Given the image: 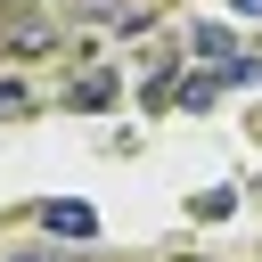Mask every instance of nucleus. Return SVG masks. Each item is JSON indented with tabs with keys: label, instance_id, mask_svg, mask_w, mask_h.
<instances>
[{
	"label": "nucleus",
	"instance_id": "nucleus-1",
	"mask_svg": "<svg viewBox=\"0 0 262 262\" xmlns=\"http://www.w3.org/2000/svg\"><path fill=\"white\" fill-rule=\"evenodd\" d=\"M41 221H49L57 237H98V213H90V205H74V196H49V205H41Z\"/></svg>",
	"mask_w": 262,
	"mask_h": 262
},
{
	"label": "nucleus",
	"instance_id": "nucleus-2",
	"mask_svg": "<svg viewBox=\"0 0 262 262\" xmlns=\"http://www.w3.org/2000/svg\"><path fill=\"white\" fill-rule=\"evenodd\" d=\"M106 98H115V74H106V66H90L82 82H66V106H74V115H90V106H106Z\"/></svg>",
	"mask_w": 262,
	"mask_h": 262
},
{
	"label": "nucleus",
	"instance_id": "nucleus-3",
	"mask_svg": "<svg viewBox=\"0 0 262 262\" xmlns=\"http://www.w3.org/2000/svg\"><path fill=\"white\" fill-rule=\"evenodd\" d=\"M213 98H221V82H213V74H180V82H172V106H188V115H205Z\"/></svg>",
	"mask_w": 262,
	"mask_h": 262
},
{
	"label": "nucleus",
	"instance_id": "nucleus-4",
	"mask_svg": "<svg viewBox=\"0 0 262 262\" xmlns=\"http://www.w3.org/2000/svg\"><path fill=\"white\" fill-rule=\"evenodd\" d=\"M213 82H221V90H254V82H262V57H246V49H237V57H221V74H213Z\"/></svg>",
	"mask_w": 262,
	"mask_h": 262
},
{
	"label": "nucleus",
	"instance_id": "nucleus-5",
	"mask_svg": "<svg viewBox=\"0 0 262 262\" xmlns=\"http://www.w3.org/2000/svg\"><path fill=\"white\" fill-rule=\"evenodd\" d=\"M188 49H196V57H237V49H229V25H213V16L188 33Z\"/></svg>",
	"mask_w": 262,
	"mask_h": 262
},
{
	"label": "nucleus",
	"instance_id": "nucleus-6",
	"mask_svg": "<svg viewBox=\"0 0 262 262\" xmlns=\"http://www.w3.org/2000/svg\"><path fill=\"white\" fill-rule=\"evenodd\" d=\"M205 221H221V213H237V188H205V196H188Z\"/></svg>",
	"mask_w": 262,
	"mask_h": 262
},
{
	"label": "nucleus",
	"instance_id": "nucleus-7",
	"mask_svg": "<svg viewBox=\"0 0 262 262\" xmlns=\"http://www.w3.org/2000/svg\"><path fill=\"white\" fill-rule=\"evenodd\" d=\"M74 16H106V25H123V0H74Z\"/></svg>",
	"mask_w": 262,
	"mask_h": 262
},
{
	"label": "nucleus",
	"instance_id": "nucleus-8",
	"mask_svg": "<svg viewBox=\"0 0 262 262\" xmlns=\"http://www.w3.org/2000/svg\"><path fill=\"white\" fill-rule=\"evenodd\" d=\"M0 115H25V82H8V74H0Z\"/></svg>",
	"mask_w": 262,
	"mask_h": 262
},
{
	"label": "nucleus",
	"instance_id": "nucleus-9",
	"mask_svg": "<svg viewBox=\"0 0 262 262\" xmlns=\"http://www.w3.org/2000/svg\"><path fill=\"white\" fill-rule=\"evenodd\" d=\"M0 262H66V254H0Z\"/></svg>",
	"mask_w": 262,
	"mask_h": 262
},
{
	"label": "nucleus",
	"instance_id": "nucleus-10",
	"mask_svg": "<svg viewBox=\"0 0 262 262\" xmlns=\"http://www.w3.org/2000/svg\"><path fill=\"white\" fill-rule=\"evenodd\" d=\"M229 8H237V16H262V0H229Z\"/></svg>",
	"mask_w": 262,
	"mask_h": 262
}]
</instances>
